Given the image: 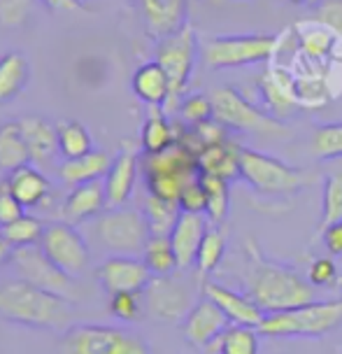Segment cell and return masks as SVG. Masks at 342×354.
Listing matches in <instances>:
<instances>
[{"label": "cell", "mask_w": 342, "mask_h": 354, "mask_svg": "<svg viewBox=\"0 0 342 354\" xmlns=\"http://www.w3.org/2000/svg\"><path fill=\"white\" fill-rule=\"evenodd\" d=\"M198 59H200V42H198L196 30L189 26V24L184 28L156 40L154 61L166 71L170 80V100H168L166 110L180 105L189 82H191V75L196 71Z\"/></svg>", "instance_id": "cell-9"}, {"label": "cell", "mask_w": 342, "mask_h": 354, "mask_svg": "<svg viewBox=\"0 0 342 354\" xmlns=\"http://www.w3.org/2000/svg\"><path fill=\"white\" fill-rule=\"evenodd\" d=\"M338 266H335L333 259L328 257H319L310 263L307 268V282L312 284L316 289H324V287H333L338 282Z\"/></svg>", "instance_id": "cell-45"}, {"label": "cell", "mask_w": 342, "mask_h": 354, "mask_svg": "<svg viewBox=\"0 0 342 354\" xmlns=\"http://www.w3.org/2000/svg\"><path fill=\"white\" fill-rule=\"evenodd\" d=\"M338 42H340V37L335 35L331 28L314 21V19L310 24H303L298 28V52L301 56H305V61L310 63L328 61V56L335 52Z\"/></svg>", "instance_id": "cell-27"}, {"label": "cell", "mask_w": 342, "mask_h": 354, "mask_svg": "<svg viewBox=\"0 0 342 354\" xmlns=\"http://www.w3.org/2000/svg\"><path fill=\"white\" fill-rule=\"evenodd\" d=\"M291 3H296V5H298V3H305V0H291Z\"/></svg>", "instance_id": "cell-52"}, {"label": "cell", "mask_w": 342, "mask_h": 354, "mask_svg": "<svg viewBox=\"0 0 342 354\" xmlns=\"http://www.w3.org/2000/svg\"><path fill=\"white\" fill-rule=\"evenodd\" d=\"M133 93L147 103L149 107H163L166 110L168 100H170V80L166 71L158 66L156 61H147L133 73L131 80Z\"/></svg>", "instance_id": "cell-25"}, {"label": "cell", "mask_w": 342, "mask_h": 354, "mask_svg": "<svg viewBox=\"0 0 342 354\" xmlns=\"http://www.w3.org/2000/svg\"><path fill=\"white\" fill-rule=\"evenodd\" d=\"M107 210V196L103 182H86L70 189L61 207V217L68 224L77 226L82 221L96 219Z\"/></svg>", "instance_id": "cell-21"}, {"label": "cell", "mask_w": 342, "mask_h": 354, "mask_svg": "<svg viewBox=\"0 0 342 354\" xmlns=\"http://www.w3.org/2000/svg\"><path fill=\"white\" fill-rule=\"evenodd\" d=\"M61 354H151V347L126 326L73 324L61 336Z\"/></svg>", "instance_id": "cell-7"}, {"label": "cell", "mask_w": 342, "mask_h": 354, "mask_svg": "<svg viewBox=\"0 0 342 354\" xmlns=\"http://www.w3.org/2000/svg\"><path fill=\"white\" fill-rule=\"evenodd\" d=\"M75 303L54 296L21 277L0 282V319L26 328L66 331L73 326Z\"/></svg>", "instance_id": "cell-2"}, {"label": "cell", "mask_w": 342, "mask_h": 354, "mask_svg": "<svg viewBox=\"0 0 342 354\" xmlns=\"http://www.w3.org/2000/svg\"><path fill=\"white\" fill-rule=\"evenodd\" d=\"M321 224L342 219V175H326L324 180V207H321Z\"/></svg>", "instance_id": "cell-42"}, {"label": "cell", "mask_w": 342, "mask_h": 354, "mask_svg": "<svg viewBox=\"0 0 342 354\" xmlns=\"http://www.w3.org/2000/svg\"><path fill=\"white\" fill-rule=\"evenodd\" d=\"M245 294L268 313H282L314 301V289L298 270L261 254L256 243H245Z\"/></svg>", "instance_id": "cell-1"}, {"label": "cell", "mask_w": 342, "mask_h": 354, "mask_svg": "<svg viewBox=\"0 0 342 354\" xmlns=\"http://www.w3.org/2000/svg\"><path fill=\"white\" fill-rule=\"evenodd\" d=\"M137 173H140V159L133 147H122L112 159V166L105 175V196L107 207H122L129 203L133 189H135Z\"/></svg>", "instance_id": "cell-19"}, {"label": "cell", "mask_w": 342, "mask_h": 354, "mask_svg": "<svg viewBox=\"0 0 342 354\" xmlns=\"http://www.w3.org/2000/svg\"><path fill=\"white\" fill-rule=\"evenodd\" d=\"M140 170L147 182L149 196L175 201V203L187 182L200 175L196 154L180 140L158 154H144L140 159Z\"/></svg>", "instance_id": "cell-5"}, {"label": "cell", "mask_w": 342, "mask_h": 354, "mask_svg": "<svg viewBox=\"0 0 342 354\" xmlns=\"http://www.w3.org/2000/svg\"><path fill=\"white\" fill-rule=\"evenodd\" d=\"M142 296L147 313L151 317L163 322H184L189 310L196 306L187 282H182L175 275L151 277V282L144 287Z\"/></svg>", "instance_id": "cell-13"}, {"label": "cell", "mask_w": 342, "mask_h": 354, "mask_svg": "<svg viewBox=\"0 0 342 354\" xmlns=\"http://www.w3.org/2000/svg\"><path fill=\"white\" fill-rule=\"evenodd\" d=\"M144 296L142 292H119L110 294V313L119 322H135L144 315Z\"/></svg>", "instance_id": "cell-41"}, {"label": "cell", "mask_w": 342, "mask_h": 354, "mask_svg": "<svg viewBox=\"0 0 342 354\" xmlns=\"http://www.w3.org/2000/svg\"><path fill=\"white\" fill-rule=\"evenodd\" d=\"M23 210H26V207H23L15 198V196H12L8 182H5V180L0 182V229H3V226H8V224H12V221L19 219L21 214H26Z\"/></svg>", "instance_id": "cell-47"}, {"label": "cell", "mask_w": 342, "mask_h": 354, "mask_svg": "<svg viewBox=\"0 0 342 354\" xmlns=\"http://www.w3.org/2000/svg\"><path fill=\"white\" fill-rule=\"evenodd\" d=\"M112 166V159L103 149H93L77 159H66L59 166V177L68 187L86 185V182H100Z\"/></svg>", "instance_id": "cell-26"}, {"label": "cell", "mask_w": 342, "mask_h": 354, "mask_svg": "<svg viewBox=\"0 0 342 354\" xmlns=\"http://www.w3.org/2000/svg\"><path fill=\"white\" fill-rule=\"evenodd\" d=\"M52 12H79L84 8V0H40Z\"/></svg>", "instance_id": "cell-49"}, {"label": "cell", "mask_w": 342, "mask_h": 354, "mask_svg": "<svg viewBox=\"0 0 342 354\" xmlns=\"http://www.w3.org/2000/svg\"><path fill=\"white\" fill-rule=\"evenodd\" d=\"M144 219H147L151 236H170V231L175 229L177 219H180V205L173 201H163L156 196H147L144 198Z\"/></svg>", "instance_id": "cell-34"}, {"label": "cell", "mask_w": 342, "mask_h": 354, "mask_svg": "<svg viewBox=\"0 0 342 354\" xmlns=\"http://www.w3.org/2000/svg\"><path fill=\"white\" fill-rule=\"evenodd\" d=\"M12 266L17 268V277H21V280L35 284V287L54 296H61V299L70 303L77 301V280L73 275H68L66 270H61L52 259H47V254L40 250V245L15 250Z\"/></svg>", "instance_id": "cell-11"}, {"label": "cell", "mask_w": 342, "mask_h": 354, "mask_svg": "<svg viewBox=\"0 0 342 354\" xmlns=\"http://www.w3.org/2000/svg\"><path fill=\"white\" fill-rule=\"evenodd\" d=\"M135 8L144 30L154 40H161L187 26L189 0H135Z\"/></svg>", "instance_id": "cell-17"}, {"label": "cell", "mask_w": 342, "mask_h": 354, "mask_svg": "<svg viewBox=\"0 0 342 354\" xmlns=\"http://www.w3.org/2000/svg\"><path fill=\"white\" fill-rule=\"evenodd\" d=\"M277 47H280V35H217L200 44V61L210 71L258 66L275 59Z\"/></svg>", "instance_id": "cell-6"}, {"label": "cell", "mask_w": 342, "mask_h": 354, "mask_svg": "<svg viewBox=\"0 0 342 354\" xmlns=\"http://www.w3.org/2000/svg\"><path fill=\"white\" fill-rule=\"evenodd\" d=\"M324 248L333 257H342V219L324 226Z\"/></svg>", "instance_id": "cell-48"}, {"label": "cell", "mask_w": 342, "mask_h": 354, "mask_svg": "<svg viewBox=\"0 0 342 354\" xmlns=\"http://www.w3.org/2000/svg\"><path fill=\"white\" fill-rule=\"evenodd\" d=\"M177 112H180V119L189 126H198L214 119V107H212V98L207 93H189L180 100L177 105Z\"/></svg>", "instance_id": "cell-40"}, {"label": "cell", "mask_w": 342, "mask_h": 354, "mask_svg": "<svg viewBox=\"0 0 342 354\" xmlns=\"http://www.w3.org/2000/svg\"><path fill=\"white\" fill-rule=\"evenodd\" d=\"M177 205H180L182 212L205 214V210H207V194H205V187H202L200 175L187 182L184 189H182V194H180V198H177Z\"/></svg>", "instance_id": "cell-44"}, {"label": "cell", "mask_w": 342, "mask_h": 354, "mask_svg": "<svg viewBox=\"0 0 342 354\" xmlns=\"http://www.w3.org/2000/svg\"><path fill=\"white\" fill-rule=\"evenodd\" d=\"M240 151L243 147L236 142L221 140L214 145H205L198 154H196V161H198V170L200 175H212V177H221L226 182H233L240 177Z\"/></svg>", "instance_id": "cell-22"}, {"label": "cell", "mask_w": 342, "mask_h": 354, "mask_svg": "<svg viewBox=\"0 0 342 354\" xmlns=\"http://www.w3.org/2000/svg\"><path fill=\"white\" fill-rule=\"evenodd\" d=\"M240 180H245L254 192L263 196H294L301 189L312 187L316 182V173L307 168H294L270 154L243 147Z\"/></svg>", "instance_id": "cell-4"}, {"label": "cell", "mask_w": 342, "mask_h": 354, "mask_svg": "<svg viewBox=\"0 0 342 354\" xmlns=\"http://www.w3.org/2000/svg\"><path fill=\"white\" fill-rule=\"evenodd\" d=\"M207 231H210V219H207L205 214H191V212L180 214L175 229L170 231V243H173L180 270H187V268H191V266H196L198 248Z\"/></svg>", "instance_id": "cell-20"}, {"label": "cell", "mask_w": 342, "mask_h": 354, "mask_svg": "<svg viewBox=\"0 0 342 354\" xmlns=\"http://www.w3.org/2000/svg\"><path fill=\"white\" fill-rule=\"evenodd\" d=\"M258 96H261L263 110L270 117L287 122L303 110L296 98V75L287 66H270L256 80Z\"/></svg>", "instance_id": "cell-14"}, {"label": "cell", "mask_w": 342, "mask_h": 354, "mask_svg": "<svg viewBox=\"0 0 342 354\" xmlns=\"http://www.w3.org/2000/svg\"><path fill=\"white\" fill-rule=\"evenodd\" d=\"M228 326L231 322L221 313V308L207 296H202L182 322V333H184L187 343H191L193 347H210L212 343H217Z\"/></svg>", "instance_id": "cell-16"}, {"label": "cell", "mask_w": 342, "mask_h": 354, "mask_svg": "<svg viewBox=\"0 0 342 354\" xmlns=\"http://www.w3.org/2000/svg\"><path fill=\"white\" fill-rule=\"evenodd\" d=\"M142 261L147 263V268L154 277H168L180 270L170 236H149L142 252Z\"/></svg>", "instance_id": "cell-32"}, {"label": "cell", "mask_w": 342, "mask_h": 354, "mask_svg": "<svg viewBox=\"0 0 342 354\" xmlns=\"http://www.w3.org/2000/svg\"><path fill=\"white\" fill-rule=\"evenodd\" d=\"M21 126L23 140L28 145L30 161L35 163H47L54 154H59V136H56V124L49 119L37 117V115H26L17 119Z\"/></svg>", "instance_id": "cell-23"}, {"label": "cell", "mask_w": 342, "mask_h": 354, "mask_svg": "<svg viewBox=\"0 0 342 354\" xmlns=\"http://www.w3.org/2000/svg\"><path fill=\"white\" fill-rule=\"evenodd\" d=\"M314 21L331 28L335 35L342 37V0H321L316 8Z\"/></svg>", "instance_id": "cell-46"}, {"label": "cell", "mask_w": 342, "mask_h": 354, "mask_svg": "<svg viewBox=\"0 0 342 354\" xmlns=\"http://www.w3.org/2000/svg\"><path fill=\"white\" fill-rule=\"evenodd\" d=\"M30 66L21 52H8L0 56V103L17 98L26 88Z\"/></svg>", "instance_id": "cell-30"}, {"label": "cell", "mask_w": 342, "mask_h": 354, "mask_svg": "<svg viewBox=\"0 0 342 354\" xmlns=\"http://www.w3.org/2000/svg\"><path fill=\"white\" fill-rule=\"evenodd\" d=\"M200 180L207 194L205 217L210 219V224H221L226 219L228 210H231V182L212 175H200Z\"/></svg>", "instance_id": "cell-36"}, {"label": "cell", "mask_w": 342, "mask_h": 354, "mask_svg": "<svg viewBox=\"0 0 342 354\" xmlns=\"http://www.w3.org/2000/svg\"><path fill=\"white\" fill-rule=\"evenodd\" d=\"M342 324V299L312 301L305 306L268 313L256 331L265 338H321Z\"/></svg>", "instance_id": "cell-3"}, {"label": "cell", "mask_w": 342, "mask_h": 354, "mask_svg": "<svg viewBox=\"0 0 342 354\" xmlns=\"http://www.w3.org/2000/svg\"><path fill=\"white\" fill-rule=\"evenodd\" d=\"M258 336L261 333L254 326L231 324L210 347L217 354H258Z\"/></svg>", "instance_id": "cell-35"}, {"label": "cell", "mask_w": 342, "mask_h": 354, "mask_svg": "<svg viewBox=\"0 0 342 354\" xmlns=\"http://www.w3.org/2000/svg\"><path fill=\"white\" fill-rule=\"evenodd\" d=\"M44 226L47 224H42L33 214H21V217L15 219L8 226H3L0 231H3V236L8 238V243L12 248L23 250V248H35V245H40Z\"/></svg>", "instance_id": "cell-37"}, {"label": "cell", "mask_w": 342, "mask_h": 354, "mask_svg": "<svg viewBox=\"0 0 342 354\" xmlns=\"http://www.w3.org/2000/svg\"><path fill=\"white\" fill-rule=\"evenodd\" d=\"M305 3H307V5H319L321 0H305Z\"/></svg>", "instance_id": "cell-51"}, {"label": "cell", "mask_w": 342, "mask_h": 354, "mask_svg": "<svg viewBox=\"0 0 342 354\" xmlns=\"http://www.w3.org/2000/svg\"><path fill=\"white\" fill-rule=\"evenodd\" d=\"M310 149L316 159H342V122L316 126Z\"/></svg>", "instance_id": "cell-39"}, {"label": "cell", "mask_w": 342, "mask_h": 354, "mask_svg": "<svg viewBox=\"0 0 342 354\" xmlns=\"http://www.w3.org/2000/svg\"><path fill=\"white\" fill-rule=\"evenodd\" d=\"M214 119L228 131L256 133L263 138H289V126L249 103L236 86H219L210 93Z\"/></svg>", "instance_id": "cell-8"}, {"label": "cell", "mask_w": 342, "mask_h": 354, "mask_svg": "<svg viewBox=\"0 0 342 354\" xmlns=\"http://www.w3.org/2000/svg\"><path fill=\"white\" fill-rule=\"evenodd\" d=\"M30 151L23 140V133L19 122H5L0 124V170L12 173V170L28 166Z\"/></svg>", "instance_id": "cell-29"}, {"label": "cell", "mask_w": 342, "mask_h": 354, "mask_svg": "<svg viewBox=\"0 0 342 354\" xmlns=\"http://www.w3.org/2000/svg\"><path fill=\"white\" fill-rule=\"evenodd\" d=\"M226 257V236L219 229H210L202 238L198 257H196V268H198L200 277H207L219 268V263Z\"/></svg>", "instance_id": "cell-38"}, {"label": "cell", "mask_w": 342, "mask_h": 354, "mask_svg": "<svg viewBox=\"0 0 342 354\" xmlns=\"http://www.w3.org/2000/svg\"><path fill=\"white\" fill-rule=\"evenodd\" d=\"M93 233H96L100 248L122 257L142 254L151 236L144 212L129 205L107 207L103 214H98L93 221Z\"/></svg>", "instance_id": "cell-10"}, {"label": "cell", "mask_w": 342, "mask_h": 354, "mask_svg": "<svg viewBox=\"0 0 342 354\" xmlns=\"http://www.w3.org/2000/svg\"><path fill=\"white\" fill-rule=\"evenodd\" d=\"M151 270L137 257L112 254L96 268V280L107 294L119 292H144L151 282Z\"/></svg>", "instance_id": "cell-15"}, {"label": "cell", "mask_w": 342, "mask_h": 354, "mask_svg": "<svg viewBox=\"0 0 342 354\" xmlns=\"http://www.w3.org/2000/svg\"><path fill=\"white\" fill-rule=\"evenodd\" d=\"M177 142V129L170 124L163 107H149V115L144 119L140 131V145L144 154H158V151L173 147Z\"/></svg>", "instance_id": "cell-28"}, {"label": "cell", "mask_w": 342, "mask_h": 354, "mask_svg": "<svg viewBox=\"0 0 342 354\" xmlns=\"http://www.w3.org/2000/svg\"><path fill=\"white\" fill-rule=\"evenodd\" d=\"M56 136H59V154L63 159H77L93 151L91 131L75 119H63L56 124Z\"/></svg>", "instance_id": "cell-31"}, {"label": "cell", "mask_w": 342, "mask_h": 354, "mask_svg": "<svg viewBox=\"0 0 342 354\" xmlns=\"http://www.w3.org/2000/svg\"><path fill=\"white\" fill-rule=\"evenodd\" d=\"M40 250L47 254V259H52L61 270H66L73 277L84 273L88 261H91L84 236L63 219L44 226Z\"/></svg>", "instance_id": "cell-12"}, {"label": "cell", "mask_w": 342, "mask_h": 354, "mask_svg": "<svg viewBox=\"0 0 342 354\" xmlns=\"http://www.w3.org/2000/svg\"><path fill=\"white\" fill-rule=\"evenodd\" d=\"M296 98L303 110H316V107H324L328 100L333 98L331 84L321 75V71H307L296 75Z\"/></svg>", "instance_id": "cell-33"}, {"label": "cell", "mask_w": 342, "mask_h": 354, "mask_svg": "<svg viewBox=\"0 0 342 354\" xmlns=\"http://www.w3.org/2000/svg\"><path fill=\"white\" fill-rule=\"evenodd\" d=\"M5 182H8L12 196H15L23 207L42 205L44 201L49 198V194H52V185H49L44 173L40 168L30 166V163L8 173Z\"/></svg>", "instance_id": "cell-24"}, {"label": "cell", "mask_w": 342, "mask_h": 354, "mask_svg": "<svg viewBox=\"0 0 342 354\" xmlns=\"http://www.w3.org/2000/svg\"><path fill=\"white\" fill-rule=\"evenodd\" d=\"M35 0H0V26L21 28L33 17Z\"/></svg>", "instance_id": "cell-43"}, {"label": "cell", "mask_w": 342, "mask_h": 354, "mask_svg": "<svg viewBox=\"0 0 342 354\" xmlns=\"http://www.w3.org/2000/svg\"><path fill=\"white\" fill-rule=\"evenodd\" d=\"M12 257H15V248L8 243V238L3 236V231H0V268H3L5 263H12Z\"/></svg>", "instance_id": "cell-50"}, {"label": "cell", "mask_w": 342, "mask_h": 354, "mask_svg": "<svg viewBox=\"0 0 342 354\" xmlns=\"http://www.w3.org/2000/svg\"><path fill=\"white\" fill-rule=\"evenodd\" d=\"M202 296H207L210 301L217 303L231 324L258 328V324H261L265 317V313L249 299V296L243 292H236V289H231V287H224V284H219V282H212V280L202 282Z\"/></svg>", "instance_id": "cell-18"}]
</instances>
